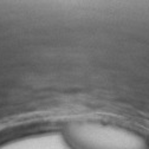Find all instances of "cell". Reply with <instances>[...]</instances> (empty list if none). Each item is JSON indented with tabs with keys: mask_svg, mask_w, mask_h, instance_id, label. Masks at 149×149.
I'll use <instances>...</instances> for the list:
<instances>
[{
	"mask_svg": "<svg viewBox=\"0 0 149 149\" xmlns=\"http://www.w3.org/2000/svg\"><path fill=\"white\" fill-rule=\"evenodd\" d=\"M63 134L72 149H148L143 137L115 124L73 121L65 125Z\"/></svg>",
	"mask_w": 149,
	"mask_h": 149,
	"instance_id": "cell-1",
	"label": "cell"
}]
</instances>
